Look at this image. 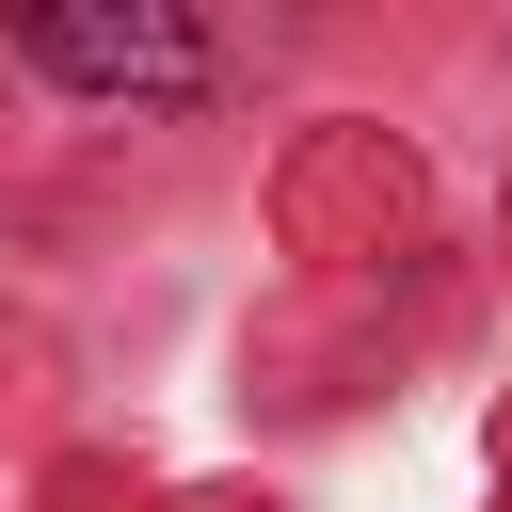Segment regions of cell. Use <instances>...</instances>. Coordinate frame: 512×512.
I'll list each match as a JSON object with an SVG mask.
<instances>
[{
    "label": "cell",
    "instance_id": "cell-1",
    "mask_svg": "<svg viewBox=\"0 0 512 512\" xmlns=\"http://www.w3.org/2000/svg\"><path fill=\"white\" fill-rule=\"evenodd\" d=\"M32 64H48V80H96V96H208V32L160 16V0H128V16L32 0Z\"/></svg>",
    "mask_w": 512,
    "mask_h": 512
}]
</instances>
